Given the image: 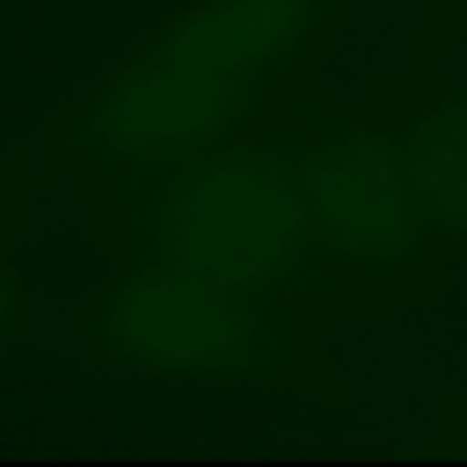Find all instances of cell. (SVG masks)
<instances>
[{
	"mask_svg": "<svg viewBox=\"0 0 467 467\" xmlns=\"http://www.w3.org/2000/svg\"><path fill=\"white\" fill-rule=\"evenodd\" d=\"M21 322H26V296H21V286H16L5 256H0V352L21 337Z\"/></svg>",
	"mask_w": 467,
	"mask_h": 467,
	"instance_id": "cell-7",
	"label": "cell"
},
{
	"mask_svg": "<svg viewBox=\"0 0 467 467\" xmlns=\"http://www.w3.org/2000/svg\"><path fill=\"white\" fill-rule=\"evenodd\" d=\"M296 176L322 256L352 272L392 276L422 256L427 216L412 192L402 131L367 121H332L296 136Z\"/></svg>",
	"mask_w": 467,
	"mask_h": 467,
	"instance_id": "cell-4",
	"label": "cell"
},
{
	"mask_svg": "<svg viewBox=\"0 0 467 467\" xmlns=\"http://www.w3.org/2000/svg\"><path fill=\"white\" fill-rule=\"evenodd\" d=\"M412 192L437 242H467V91H442L402 126Z\"/></svg>",
	"mask_w": 467,
	"mask_h": 467,
	"instance_id": "cell-6",
	"label": "cell"
},
{
	"mask_svg": "<svg viewBox=\"0 0 467 467\" xmlns=\"http://www.w3.org/2000/svg\"><path fill=\"white\" fill-rule=\"evenodd\" d=\"M327 11L332 0H192L171 21L266 86H282L322 31Z\"/></svg>",
	"mask_w": 467,
	"mask_h": 467,
	"instance_id": "cell-5",
	"label": "cell"
},
{
	"mask_svg": "<svg viewBox=\"0 0 467 467\" xmlns=\"http://www.w3.org/2000/svg\"><path fill=\"white\" fill-rule=\"evenodd\" d=\"M11 242H16V196H11L5 171H0V256L11 252Z\"/></svg>",
	"mask_w": 467,
	"mask_h": 467,
	"instance_id": "cell-8",
	"label": "cell"
},
{
	"mask_svg": "<svg viewBox=\"0 0 467 467\" xmlns=\"http://www.w3.org/2000/svg\"><path fill=\"white\" fill-rule=\"evenodd\" d=\"M81 342L121 377H272L296 357L276 302L121 262L86 302Z\"/></svg>",
	"mask_w": 467,
	"mask_h": 467,
	"instance_id": "cell-3",
	"label": "cell"
},
{
	"mask_svg": "<svg viewBox=\"0 0 467 467\" xmlns=\"http://www.w3.org/2000/svg\"><path fill=\"white\" fill-rule=\"evenodd\" d=\"M121 262L276 306L312 286L322 256L296 136H226L156 166L121 192Z\"/></svg>",
	"mask_w": 467,
	"mask_h": 467,
	"instance_id": "cell-1",
	"label": "cell"
},
{
	"mask_svg": "<svg viewBox=\"0 0 467 467\" xmlns=\"http://www.w3.org/2000/svg\"><path fill=\"white\" fill-rule=\"evenodd\" d=\"M266 91L262 76L166 21L66 101L41 161L126 192L156 166L242 136Z\"/></svg>",
	"mask_w": 467,
	"mask_h": 467,
	"instance_id": "cell-2",
	"label": "cell"
}]
</instances>
